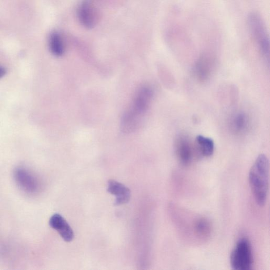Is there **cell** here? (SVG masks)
<instances>
[{"instance_id":"cell-14","label":"cell","mask_w":270,"mask_h":270,"mask_svg":"<svg viewBox=\"0 0 270 270\" xmlns=\"http://www.w3.org/2000/svg\"><path fill=\"white\" fill-rule=\"evenodd\" d=\"M210 65L205 60L200 61L196 65V75L201 80L206 79L210 75Z\"/></svg>"},{"instance_id":"cell-13","label":"cell","mask_w":270,"mask_h":270,"mask_svg":"<svg viewBox=\"0 0 270 270\" xmlns=\"http://www.w3.org/2000/svg\"><path fill=\"white\" fill-rule=\"evenodd\" d=\"M211 225L209 222L204 219L197 220L195 224L196 233L200 236L205 237L211 232Z\"/></svg>"},{"instance_id":"cell-12","label":"cell","mask_w":270,"mask_h":270,"mask_svg":"<svg viewBox=\"0 0 270 270\" xmlns=\"http://www.w3.org/2000/svg\"><path fill=\"white\" fill-rule=\"evenodd\" d=\"M248 119L245 114L239 113L232 120V128L237 132L243 131L247 127Z\"/></svg>"},{"instance_id":"cell-8","label":"cell","mask_w":270,"mask_h":270,"mask_svg":"<svg viewBox=\"0 0 270 270\" xmlns=\"http://www.w3.org/2000/svg\"><path fill=\"white\" fill-rule=\"evenodd\" d=\"M108 192L116 196L115 205L118 206L128 203L130 199V190L122 184L115 180L108 183Z\"/></svg>"},{"instance_id":"cell-9","label":"cell","mask_w":270,"mask_h":270,"mask_svg":"<svg viewBox=\"0 0 270 270\" xmlns=\"http://www.w3.org/2000/svg\"><path fill=\"white\" fill-rule=\"evenodd\" d=\"M176 154L180 161L184 165H188L193 158V150L189 141L185 139H180L176 146Z\"/></svg>"},{"instance_id":"cell-3","label":"cell","mask_w":270,"mask_h":270,"mask_svg":"<svg viewBox=\"0 0 270 270\" xmlns=\"http://www.w3.org/2000/svg\"><path fill=\"white\" fill-rule=\"evenodd\" d=\"M230 261L232 267L236 270H250L253 257L251 244L246 238H242L232 251Z\"/></svg>"},{"instance_id":"cell-11","label":"cell","mask_w":270,"mask_h":270,"mask_svg":"<svg viewBox=\"0 0 270 270\" xmlns=\"http://www.w3.org/2000/svg\"><path fill=\"white\" fill-rule=\"evenodd\" d=\"M196 141L201 153L204 157H209L213 155L214 143L212 139L199 135L196 137Z\"/></svg>"},{"instance_id":"cell-4","label":"cell","mask_w":270,"mask_h":270,"mask_svg":"<svg viewBox=\"0 0 270 270\" xmlns=\"http://www.w3.org/2000/svg\"><path fill=\"white\" fill-rule=\"evenodd\" d=\"M248 23L251 34L263 56L269 59V41L265 25L260 16L252 14L248 17Z\"/></svg>"},{"instance_id":"cell-7","label":"cell","mask_w":270,"mask_h":270,"mask_svg":"<svg viewBox=\"0 0 270 270\" xmlns=\"http://www.w3.org/2000/svg\"><path fill=\"white\" fill-rule=\"evenodd\" d=\"M50 226L56 230L66 242H71L74 237L73 230L61 215L55 214L51 216L49 221Z\"/></svg>"},{"instance_id":"cell-5","label":"cell","mask_w":270,"mask_h":270,"mask_svg":"<svg viewBox=\"0 0 270 270\" xmlns=\"http://www.w3.org/2000/svg\"><path fill=\"white\" fill-rule=\"evenodd\" d=\"M77 17L81 25L86 28L95 27L98 21V15L94 6L89 2L82 3L77 9Z\"/></svg>"},{"instance_id":"cell-1","label":"cell","mask_w":270,"mask_h":270,"mask_svg":"<svg viewBox=\"0 0 270 270\" xmlns=\"http://www.w3.org/2000/svg\"><path fill=\"white\" fill-rule=\"evenodd\" d=\"M249 182L256 203L265 204L269 186V161L266 156H258L249 173Z\"/></svg>"},{"instance_id":"cell-6","label":"cell","mask_w":270,"mask_h":270,"mask_svg":"<svg viewBox=\"0 0 270 270\" xmlns=\"http://www.w3.org/2000/svg\"><path fill=\"white\" fill-rule=\"evenodd\" d=\"M15 179L20 188L27 193H36L39 189L37 178L25 169H17L15 172Z\"/></svg>"},{"instance_id":"cell-10","label":"cell","mask_w":270,"mask_h":270,"mask_svg":"<svg viewBox=\"0 0 270 270\" xmlns=\"http://www.w3.org/2000/svg\"><path fill=\"white\" fill-rule=\"evenodd\" d=\"M49 45L52 54L55 56L61 57L64 54V41L61 35L57 31H54L50 34Z\"/></svg>"},{"instance_id":"cell-15","label":"cell","mask_w":270,"mask_h":270,"mask_svg":"<svg viewBox=\"0 0 270 270\" xmlns=\"http://www.w3.org/2000/svg\"><path fill=\"white\" fill-rule=\"evenodd\" d=\"M7 73L6 69L3 67H0V78H3Z\"/></svg>"},{"instance_id":"cell-2","label":"cell","mask_w":270,"mask_h":270,"mask_svg":"<svg viewBox=\"0 0 270 270\" xmlns=\"http://www.w3.org/2000/svg\"><path fill=\"white\" fill-rule=\"evenodd\" d=\"M153 96V90L149 87H143L138 91L132 105L122 119V129L124 132H130L138 128L150 107Z\"/></svg>"}]
</instances>
